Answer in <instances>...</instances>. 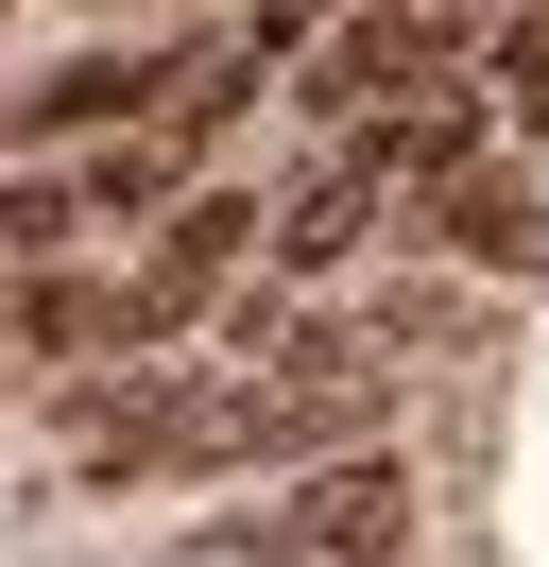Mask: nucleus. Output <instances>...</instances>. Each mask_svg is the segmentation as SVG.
Segmentation results:
<instances>
[{
    "instance_id": "nucleus-1",
    "label": "nucleus",
    "mask_w": 549,
    "mask_h": 567,
    "mask_svg": "<svg viewBox=\"0 0 549 567\" xmlns=\"http://www.w3.org/2000/svg\"><path fill=\"white\" fill-rule=\"evenodd\" d=\"M224 550H412V464L343 447V464H309L258 533H224Z\"/></svg>"
},
{
    "instance_id": "nucleus-2",
    "label": "nucleus",
    "mask_w": 549,
    "mask_h": 567,
    "mask_svg": "<svg viewBox=\"0 0 549 567\" xmlns=\"http://www.w3.org/2000/svg\"><path fill=\"white\" fill-rule=\"evenodd\" d=\"M258 224H274V207H240V189H206V207H172V241L137 258V344H172V327H189L206 292L240 276V258H258Z\"/></svg>"
},
{
    "instance_id": "nucleus-3",
    "label": "nucleus",
    "mask_w": 549,
    "mask_h": 567,
    "mask_svg": "<svg viewBox=\"0 0 549 567\" xmlns=\"http://www.w3.org/2000/svg\"><path fill=\"white\" fill-rule=\"evenodd\" d=\"M361 224H377V155H361V138H343V155H327V173H309V189H292V207H274V224H258V258H274V276H343V258H361Z\"/></svg>"
},
{
    "instance_id": "nucleus-4",
    "label": "nucleus",
    "mask_w": 549,
    "mask_h": 567,
    "mask_svg": "<svg viewBox=\"0 0 549 567\" xmlns=\"http://www.w3.org/2000/svg\"><path fill=\"white\" fill-rule=\"evenodd\" d=\"M292 70H309V104H327V121H361V104H395V70H429V18L377 0V18H343V35H309Z\"/></svg>"
},
{
    "instance_id": "nucleus-5",
    "label": "nucleus",
    "mask_w": 549,
    "mask_h": 567,
    "mask_svg": "<svg viewBox=\"0 0 549 567\" xmlns=\"http://www.w3.org/2000/svg\"><path fill=\"white\" fill-rule=\"evenodd\" d=\"M137 86H172L155 52H69L52 86H18V138H34V155H52V138H121V121H137Z\"/></svg>"
},
{
    "instance_id": "nucleus-6",
    "label": "nucleus",
    "mask_w": 549,
    "mask_h": 567,
    "mask_svg": "<svg viewBox=\"0 0 549 567\" xmlns=\"http://www.w3.org/2000/svg\"><path fill=\"white\" fill-rule=\"evenodd\" d=\"M361 155H377V189H446L480 155V104H412V86H395V104L361 121Z\"/></svg>"
},
{
    "instance_id": "nucleus-7",
    "label": "nucleus",
    "mask_w": 549,
    "mask_h": 567,
    "mask_svg": "<svg viewBox=\"0 0 549 567\" xmlns=\"http://www.w3.org/2000/svg\"><path fill=\"white\" fill-rule=\"evenodd\" d=\"M86 173H18V189H0V258H18V276H34V258H69V241H86Z\"/></svg>"
},
{
    "instance_id": "nucleus-8",
    "label": "nucleus",
    "mask_w": 549,
    "mask_h": 567,
    "mask_svg": "<svg viewBox=\"0 0 549 567\" xmlns=\"http://www.w3.org/2000/svg\"><path fill=\"white\" fill-rule=\"evenodd\" d=\"M446 241L515 276V258H532V207H515V189H464V173H446Z\"/></svg>"
},
{
    "instance_id": "nucleus-9",
    "label": "nucleus",
    "mask_w": 549,
    "mask_h": 567,
    "mask_svg": "<svg viewBox=\"0 0 549 567\" xmlns=\"http://www.w3.org/2000/svg\"><path fill=\"white\" fill-rule=\"evenodd\" d=\"M498 104H515V121H549V18H532V35H498Z\"/></svg>"
},
{
    "instance_id": "nucleus-10",
    "label": "nucleus",
    "mask_w": 549,
    "mask_h": 567,
    "mask_svg": "<svg viewBox=\"0 0 549 567\" xmlns=\"http://www.w3.org/2000/svg\"><path fill=\"white\" fill-rule=\"evenodd\" d=\"M240 35H258V52H274V70H292V52H309V35H327V0H258V18H240Z\"/></svg>"
}]
</instances>
